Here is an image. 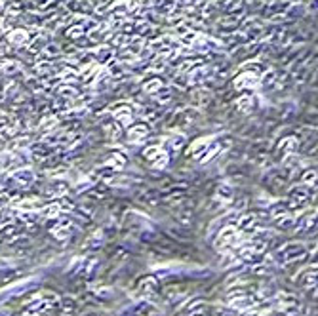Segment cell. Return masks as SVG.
<instances>
[{
  "mask_svg": "<svg viewBox=\"0 0 318 316\" xmlns=\"http://www.w3.org/2000/svg\"><path fill=\"white\" fill-rule=\"evenodd\" d=\"M257 86H259V72L252 71L250 67H244L232 78V88L236 92H250V90H254Z\"/></svg>",
  "mask_w": 318,
  "mask_h": 316,
  "instance_id": "cell-1",
  "label": "cell"
},
{
  "mask_svg": "<svg viewBox=\"0 0 318 316\" xmlns=\"http://www.w3.org/2000/svg\"><path fill=\"white\" fill-rule=\"evenodd\" d=\"M299 149H301V141H299V137H297L295 133H291V135H284V137H280V141H278L276 147H275L276 158H278V160H282V158L288 157V155L299 153Z\"/></svg>",
  "mask_w": 318,
  "mask_h": 316,
  "instance_id": "cell-2",
  "label": "cell"
},
{
  "mask_svg": "<svg viewBox=\"0 0 318 316\" xmlns=\"http://www.w3.org/2000/svg\"><path fill=\"white\" fill-rule=\"evenodd\" d=\"M111 116L115 118L120 126H130L133 122V111H131V103L128 101H118L115 105H111Z\"/></svg>",
  "mask_w": 318,
  "mask_h": 316,
  "instance_id": "cell-3",
  "label": "cell"
},
{
  "mask_svg": "<svg viewBox=\"0 0 318 316\" xmlns=\"http://www.w3.org/2000/svg\"><path fill=\"white\" fill-rule=\"evenodd\" d=\"M309 189L311 187H307V185H303V183L293 185V187L289 189V192H288L289 202H286V204H288V208H291V210H299L301 206H305L307 200H309V194H311V190H309Z\"/></svg>",
  "mask_w": 318,
  "mask_h": 316,
  "instance_id": "cell-4",
  "label": "cell"
},
{
  "mask_svg": "<svg viewBox=\"0 0 318 316\" xmlns=\"http://www.w3.org/2000/svg\"><path fill=\"white\" fill-rule=\"evenodd\" d=\"M36 175H34V170L31 166H23V168H17L12 172L10 175V183H15L19 189H27L34 183Z\"/></svg>",
  "mask_w": 318,
  "mask_h": 316,
  "instance_id": "cell-5",
  "label": "cell"
},
{
  "mask_svg": "<svg viewBox=\"0 0 318 316\" xmlns=\"http://www.w3.org/2000/svg\"><path fill=\"white\" fill-rule=\"evenodd\" d=\"M189 103L191 107L194 109H206L210 103H212V92L208 88H202V86H192V92L189 94Z\"/></svg>",
  "mask_w": 318,
  "mask_h": 316,
  "instance_id": "cell-6",
  "label": "cell"
},
{
  "mask_svg": "<svg viewBox=\"0 0 318 316\" xmlns=\"http://www.w3.org/2000/svg\"><path fill=\"white\" fill-rule=\"evenodd\" d=\"M151 133V128H149V124L147 122H131L130 126H126V137H128V141L130 143H139V141H143L145 137Z\"/></svg>",
  "mask_w": 318,
  "mask_h": 316,
  "instance_id": "cell-7",
  "label": "cell"
},
{
  "mask_svg": "<svg viewBox=\"0 0 318 316\" xmlns=\"http://www.w3.org/2000/svg\"><path fill=\"white\" fill-rule=\"evenodd\" d=\"M234 105L242 115H252L257 109V97L254 94H250V92H242V95H238L234 99Z\"/></svg>",
  "mask_w": 318,
  "mask_h": 316,
  "instance_id": "cell-8",
  "label": "cell"
},
{
  "mask_svg": "<svg viewBox=\"0 0 318 316\" xmlns=\"http://www.w3.org/2000/svg\"><path fill=\"white\" fill-rule=\"evenodd\" d=\"M212 135H202V137H196V139H192V143L187 147V151H185V157L187 158H194V160H198L200 155H202L204 151H206V147L212 143Z\"/></svg>",
  "mask_w": 318,
  "mask_h": 316,
  "instance_id": "cell-9",
  "label": "cell"
},
{
  "mask_svg": "<svg viewBox=\"0 0 318 316\" xmlns=\"http://www.w3.org/2000/svg\"><path fill=\"white\" fill-rule=\"evenodd\" d=\"M101 129H103V133H105V137H107V139H111V141H120V139H122V135H124L122 126L116 122L113 116L103 120Z\"/></svg>",
  "mask_w": 318,
  "mask_h": 316,
  "instance_id": "cell-10",
  "label": "cell"
},
{
  "mask_svg": "<svg viewBox=\"0 0 318 316\" xmlns=\"http://www.w3.org/2000/svg\"><path fill=\"white\" fill-rule=\"evenodd\" d=\"M234 196V185H232L231 179H225V181H219L216 187V198L221 200L223 204H229Z\"/></svg>",
  "mask_w": 318,
  "mask_h": 316,
  "instance_id": "cell-11",
  "label": "cell"
},
{
  "mask_svg": "<svg viewBox=\"0 0 318 316\" xmlns=\"http://www.w3.org/2000/svg\"><path fill=\"white\" fill-rule=\"evenodd\" d=\"M208 74H210V71H208V69L204 67L202 63H198L196 67H192V69L187 72L189 86H200L204 80L208 78Z\"/></svg>",
  "mask_w": 318,
  "mask_h": 316,
  "instance_id": "cell-12",
  "label": "cell"
},
{
  "mask_svg": "<svg viewBox=\"0 0 318 316\" xmlns=\"http://www.w3.org/2000/svg\"><path fill=\"white\" fill-rule=\"evenodd\" d=\"M162 115H166V111L162 107H153V105L141 107V111H139V118L147 124H155Z\"/></svg>",
  "mask_w": 318,
  "mask_h": 316,
  "instance_id": "cell-13",
  "label": "cell"
},
{
  "mask_svg": "<svg viewBox=\"0 0 318 316\" xmlns=\"http://www.w3.org/2000/svg\"><path fill=\"white\" fill-rule=\"evenodd\" d=\"M236 238H238V229L227 227V229H223L219 232L216 244H217V248H231V246L236 242Z\"/></svg>",
  "mask_w": 318,
  "mask_h": 316,
  "instance_id": "cell-14",
  "label": "cell"
},
{
  "mask_svg": "<svg viewBox=\"0 0 318 316\" xmlns=\"http://www.w3.org/2000/svg\"><path fill=\"white\" fill-rule=\"evenodd\" d=\"M187 143V135L183 133V131H174V133H170L168 137H166V141H164V147L168 149V151H179V149H183Z\"/></svg>",
  "mask_w": 318,
  "mask_h": 316,
  "instance_id": "cell-15",
  "label": "cell"
},
{
  "mask_svg": "<svg viewBox=\"0 0 318 316\" xmlns=\"http://www.w3.org/2000/svg\"><path fill=\"white\" fill-rule=\"evenodd\" d=\"M295 113H297V103H295V101H291V99L280 101V105H278V120H280V122L289 120Z\"/></svg>",
  "mask_w": 318,
  "mask_h": 316,
  "instance_id": "cell-16",
  "label": "cell"
},
{
  "mask_svg": "<svg viewBox=\"0 0 318 316\" xmlns=\"http://www.w3.org/2000/svg\"><path fill=\"white\" fill-rule=\"evenodd\" d=\"M31 158H36V160H46L54 155V147L48 145L46 141H40V143H32L31 145Z\"/></svg>",
  "mask_w": 318,
  "mask_h": 316,
  "instance_id": "cell-17",
  "label": "cell"
},
{
  "mask_svg": "<svg viewBox=\"0 0 318 316\" xmlns=\"http://www.w3.org/2000/svg\"><path fill=\"white\" fill-rule=\"evenodd\" d=\"M6 40L10 44H14V46H25V44H29L31 34L27 29H12L8 32Z\"/></svg>",
  "mask_w": 318,
  "mask_h": 316,
  "instance_id": "cell-18",
  "label": "cell"
},
{
  "mask_svg": "<svg viewBox=\"0 0 318 316\" xmlns=\"http://www.w3.org/2000/svg\"><path fill=\"white\" fill-rule=\"evenodd\" d=\"M276 82H278V71L276 69H265V71L259 74V86L263 90H271V88L276 86Z\"/></svg>",
  "mask_w": 318,
  "mask_h": 316,
  "instance_id": "cell-19",
  "label": "cell"
},
{
  "mask_svg": "<svg viewBox=\"0 0 318 316\" xmlns=\"http://www.w3.org/2000/svg\"><path fill=\"white\" fill-rule=\"evenodd\" d=\"M107 164H109L115 172H120V170H124V168L128 166V158H126L124 153L113 151V153H111V157H109V160H107Z\"/></svg>",
  "mask_w": 318,
  "mask_h": 316,
  "instance_id": "cell-20",
  "label": "cell"
},
{
  "mask_svg": "<svg viewBox=\"0 0 318 316\" xmlns=\"http://www.w3.org/2000/svg\"><path fill=\"white\" fill-rule=\"evenodd\" d=\"M67 190H69V183L65 179H58V177H54V181L50 183V187L46 189V192L52 194V196H63Z\"/></svg>",
  "mask_w": 318,
  "mask_h": 316,
  "instance_id": "cell-21",
  "label": "cell"
},
{
  "mask_svg": "<svg viewBox=\"0 0 318 316\" xmlns=\"http://www.w3.org/2000/svg\"><path fill=\"white\" fill-rule=\"evenodd\" d=\"M252 164L255 166V168H259V170H269V168H273V158L269 153H255L254 158H252Z\"/></svg>",
  "mask_w": 318,
  "mask_h": 316,
  "instance_id": "cell-22",
  "label": "cell"
},
{
  "mask_svg": "<svg viewBox=\"0 0 318 316\" xmlns=\"http://www.w3.org/2000/svg\"><path fill=\"white\" fill-rule=\"evenodd\" d=\"M94 56H95V63L107 65L115 56V50L113 48H97V52H94Z\"/></svg>",
  "mask_w": 318,
  "mask_h": 316,
  "instance_id": "cell-23",
  "label": "cell"
},
{
  "mask_svg": "<svg viewBox=\"0 0 318 316\" xmlns=\"http://www.w3.org/2000/svg\"><path fill=\"white\" fill-rule=\"evenodd\" d=\"M155 95V99L159 101V105H166V103H170V101L174 99V90L168 86H162L157 92V94H153Z\"/></svg>",
  "mask_w": 318,
  "mask_h": 316,
  "instance_id": "cell-24",
  "label": "cell"
},
{
  "mask_svg": "<svg viewBox=\"0 0 318 316\" xmlns=\"http://www.w3.org/2000/svg\"><path fill=\"white\" fill-rule=\"evenodd\" d=\"M288 212H289V208H288V204H286V202H273L267 214H269L271 217H276V219H278V217L286 216Z\"/></svg>",
  "mask_w": 318,
  "mask_h": 316,
  "instance_id": "cell-25",
  "label": "cell"
},
{
  "mask_svg": "<svg viewBox=\"0 0 318 316\" xmlns=\"http://www.w3.org/2000/svg\"><path fill=\"white\" fill-rule=\"evenodd\" d=\"M301 183L307 185V187H315L317 185V168H303V173H301Z\"/></svg>",
  "mask_w": 318,
  "mask_h": 316,
  "instance_id": "cell-26",
  "label": "cell"
},
{
  "mask_svg": "<svg viewBox=\"0 0 318 316\" xmlns=\"http://www.w3.org/2000/svg\"><path fill=\"white\" fill-rule=\"evenodd\" d=\"M164 86V82L160 80V78H153V80H145L143 84H141V92L145 94H149V95H153V94H157L160 88Z\"/></svg>",
  "mask_w": 318,
  "mask_h": 316,
  "instance_id": "cell-27",
  "label": "cell"
},
{
  "mask_svg": "<svg viewBox=\"0 0 318 316\" xmlns=\"http://www.w3.org/2000/svg\"><path fill=\"white\" fill-rule=\"evenodd\" d=\"M162 153H164V149H162V147H159V145H149V147H145L143 158L151 164V162H153V160H157Z\"/></svg>",
  "mask_w": 318,
  "mask_h": 316,
  "instance_id": "cell-28",
  "label": "cell"
},
{
  "mask_svg": "<svg viewBox=\"0 0 318 316\" xmlns=\"http://www.w3.org/2000/svg\"><path fill=\"white\" fill-rule=\"evenodd\" d=\"M155 2H157L155 8L162 14H172L177 6V0H155Z\"/></svg>",
  "mask_w": 318,
  "mask_h": 316,
  "instance_id": "cell-29",
  "label": "cell"
},
{
  "mask_svg": "<svg viewBox=\"0 0 318 316\" xmlns=\"http://www.w3.org/2000/svg\"><path fill=\"white\" fill-rule=\"evenodd\" d=\"M0 69L6 72V74H15V72L21 71V63H19V61H14V59H8V61L0 63Z\"/></svg>",
  "mask_w": 318,
  "mask_h": 316,
  "instance_id": "cell-30",
  "label": "cell"
},
{
  "mask_svg": "<svg viewBox=\"0 0 318 316\" xmlns=\"http://www.w3.org/2000/svg\"><path fill=\"white\" fill-rule=\"evenodd\" d=\"M56 94H58L59 97H67V99H74L78 94H76V90L71 86V84H63V86H58L56 88Z\"/></svg>",
  "mask_w": 318,
  "mask_h": 316,
  "instance_id": "cell-31",
  "label": "cell"
},
{
  "mask_svg": "<svg viewBox=\"0 0 318 316\" xmlns=\"http://www.w3.org/2000/svg\"><path fill=\"white\" fill-rule=\"evenodd\" d=\"M255 225V216H240L238 217V230H250Z\"/></svg>",
  "mask_w": 318,
  "mask_h": 316,
  "instance_id": "cell-32",
  "label": "cell"
},
{
  "mask_svg": "<svg viewBox=\"0 0 318 316\" xmlns=\"http://www.w3.org/2000/svg\"><path fill=\"white\" fill-rule=\"evenodd\" d=\"M168 164H170V155H168L166 151H164V153H162V155H160L157 160H153V162H151L153 170H164V168H166Z\"/></svg>",
  "mask_w": 318,
  "mask_h": 316,
  "instance_id": "cell-33",
  "label": "cell"
},
{
  "mask_svg": "<svg viewBox=\"0 0 318 316\" xmlns=\"http://www.w3.org/2000/svg\"><path fill=\"white\" fill-rule=\"evenodd\" d=\"M59 212H61V208H59V204H52V206H46L40 210V216L48 217V219H52V217H58Z\"/></svg>",
  "mask_w": 318,
  "mask_h": 316,
  "instance_id": "cell-34",
  "label": "cell"
},
{
  "mask_svg": "<svg viewBox=\"0 0 318 316\" xmlns=\"http://www.w3.org/2000/svg\"><path fill=\"white\" fill-rule=\"evenodd\" d=\"M172 84H174L175 88H179V90H187V88H189L187 72H179V74L175 76L174 80H172Z\"/></svg>",
  "mask_w": 318,
  "mask_h": 316,
  "instance_id": "cell-35",
  "label": "cell"
},
{
  "mask_svg": "<svg viewBox=\"0 0 318 316\" xmlns=\"http://www.w3.org/2000/svg\"><path fill=\"white\" fill-rule=\"evenodd\" d=\"M82 34H84V29H82V25H80V23L72 25V27H69V31H67V38H71V40L80 38Z\"/></svg>",
  "mask_w": 318,
  "mask_h": 316,
  "instance_id": "cell-36",
  "label": "cell"
},
{
  "mask_svg": "<svg viewBox=\"0 0 318 316\" xmlns=\"http://www.w3.org/2000/svg\"><path fill=\"white\" fill-rule=\"evenodd\" d=\"M58 124V116H44L38 124V129H52Z\"/></svg>",
  "mask_w": 318,
  "mask_h": 316,
  "instance_id": "cell-37",
  "label": "cell"
},
{
  "mask_svg": "<svg viewBox=\"0 0 318 316\" xmlns=\"http://www.w3.org/2000/svg\"><path fill=\"white\" fill-rule=\"evenodd\" d=\"M12 166V153H0V173Z\"/></svg>",
  "mask_w": 318,
  "mask_h": 316,
  "instance_id": "cell-38",
  "label": "cell"
},
{
  "mask_svg": "<svg viewBox=\"0 0 318 316\" xmlns=\"http://www.w3.org/2000/svg\"><path fill=\"white\" fill-rule=\"evenodd\" d=\"M42 52L46 56H54V58H58L59 54H61V48H59L58 44H50L46 42V46L42 48Z\"/></svg>",
  "mask_w": 318,
  "mask_h": 316,
  "instance_id": "cell-39",
  "label": "cell"
},
{
  "mask_svg": "<svg viewBox=\"0 0 318 316\" xmlns=\"http://www.w3.org/2000/svg\"><path fill=\"white\" fill-rule=\"evenodd\" d=\"M59 78H61V80H69V82H71V80H74V78H78V72L69 67V69H63V71L59 72Z\"/></svg>",
  "mask_w": 318,
  "mask_h": 316,
  "instance_id": "cell-40",
  "label": "cell"
},
{
  "mask_svg": "<svg viewBox=\"0 0 318 316\" xmlns=\"http://www.w3.org/2000/svg\"><path fill=\"white\" fill-rule=\"evenodd\" d=\"M42 46H46V42H44L42 38H38V40H34V42L29 44V50L31 52H40V50H42Z\"/></svg>",
  "mask_w": 318,
  "mask_h": 316,
  "instance_id": "cell-41",
  "label": "cell"
},
{
  "mask_svg": "<svg viewBox=\"0 0 318 316\" xmlns=\"http://www.w3.org/2000/svg\"><path fill=\"white\" fill-rule=\"evenodd\" d=\"M34 2H38V4H40V6H46V4H48V2H50V0H34Z\"/></svg>",
  "mask_w": 318,
  "mask_h": 316,
  "instance_id": "cell-42",
  "label": "cell"
},
{
  "mask_svg": "<svg viewBox=\"0 0 318 316\" xmlns=\"http://www.w3.org/2000/svg\"><path fill=\"white\" fill-rule=\"evenodd\" d=\"M6 200H8V198H0V208H2L4 204H6Z\"/></svg>",
  "mask_w": 318,
  "mask_h": 316,
  "instance_id": "cell-43",
  "label": "cell"
},
{
  "mask_svg": "<svg viewBox=\"0 0 318 316\" xmlns=\"http://www.w3.org/2000/svg\"><path fill=\"white\" fill-rule=\"evenodd\" d=\"M181 2H191V0H181Z\"/></svg>",
  "mask_w": 318,
  "mask_h": 316,
  "instance_id": "cell-44",
  "label": "cell"
}]
</instances>
